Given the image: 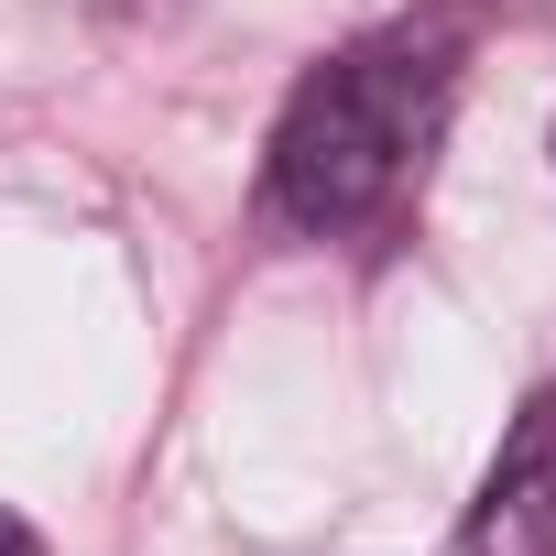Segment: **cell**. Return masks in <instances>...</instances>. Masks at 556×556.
<instances>
[{"instance_id":"7a4b0ae2","label":"cell","mask_w":556,"mask_h":556,"mask_svg":"<svg viewBox=\"0 0 556 556\" xmlns=\"http://www.w3.org/2000/svg\"><path fill=\"white\" fill-rule=\"evenodd\" d=\"M469 556H556V393L523 404V426L502 437L469 502Z\"/></svg>"},{"instance_id":"3957f363","label":"cell","mask_w":556,"mask_h":556,"mask_svg":"<svg viewBox=\"0 0 556 556\" xmlns=\"http://www.w3.org/2000/svg\"><path fill=\"white\" fill-rule=\"evenodd\" d=\"M0 556H45V534H34V523H23L12 502H0Z\"/></svg>"},{"instance_id":"6da1fadb","label":"cell","mask_w":556,"mask_h":556,"mask_svg":"<svg viewBox=\"0 0 556 556\" xmlns=\"http://www.w3.org/2000/svg\"><path fill=\"white\" fill-rule=\"evenodd\" d=\"M458 55H469V23H393L350 55H328L285 121H273V218L285 229H361L404 197V175L426 164L437 121H447V88H458Z\"/></svg>"}]
</instances>
